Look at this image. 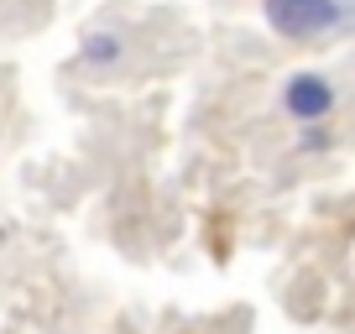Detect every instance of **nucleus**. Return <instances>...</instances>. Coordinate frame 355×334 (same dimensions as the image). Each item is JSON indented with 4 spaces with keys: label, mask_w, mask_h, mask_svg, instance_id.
I'll list each match as a JSON object with an SVG mask.
<instances>
[{
    "label": "nucleus",
    "mask_w": 355,
    "mask_h": 334,
    "mask_svg": "<svg viewBox=\"0 0 355 334\" xmlns=\"http://www.w3.org/2000/svg\"><path fill=\"white\" fill-rule=\"evenodd\" d=\"M121 53H125V42H121L115 32H89L84 47H78V58H84L89 68H110V63H121Z\"/></svg>",
    "instance_id": "3"
},
{
    "label": "nucleus",
    "mask_w": 355,
    "mask_h": 334,
    "mask_svg": "<svg viewBox=\"0 0 355 334\" xmlns=\"http://www.w3.org/2000/svg\"><path fill=\"white\" fill-rule=\"evenodd\" d=\"M334 105H340V94H334L329 73L298 68V73L282 78V110H288V121H298V125H324V121L334 115Z\"/></svg>",
    "instance_id": "2"
},
{
    "label": "nucleus",
    "mask_w": 355,
    "mask_h": 334,
    "mask_svg": "<svg viewBox=\"0 0 355 334\" xmlns=\"http://www.w3.org/2000/svg\"><path fill=\"white\" fill-rule=\"evenodd\" d=\"M334 136H329V125H303L298 131V152H324Z\"/></svg>",
    "instance_id": "4"
},
{
    "label": "nucleus",
    "mask_w": 355,
    "mask_h": 334,
    "mask_svg": "<svg viewBox=\"0 0 355 334\" xmlns=\"http://www.w3.org/2000/svg\"><path fill=\"white\" fill-rule=\"evenodd\" d=\"M261 21L282 37V42H309V37H329L350 21L345 0H261Z\"/></svg>",
    "instance_id": "1"
}]
</instances>
